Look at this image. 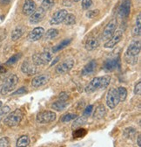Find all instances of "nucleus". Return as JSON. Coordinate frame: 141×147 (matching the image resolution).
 <instances>
[{
	"label": "nucleus",
	"instance_id": "nucleus-1",
	"mask_svg": "<svg viewBox=\"0 0 141 147\" xmlns=\"http://www.w3.org/2000/svg\"><path fill=\"white\" fill-rule=\"evenodd\" d=\"M111 77L109 76H104L102 77H95L85 88L87 94H92L98 89H104L110 84Z\"/></svg>",
	"mask_w": 141,
	"mask_h": 147
},
{
	"label": "nucleus",
	"instance_id": "nucleus-2",
	"mask_svg": "<svg viewBox=\"0 0 141 147\" xmlns=\"http://www.w3.org/2000/svg\"><path fill=\"white\" fill-rule=\"evenodd\" d=\"M17 82H19V77H17V75L10 76L1 85H0V94L7 95L16 88Z\"/></svg>",
	"mask_w": 141,
	"mask_h": 147
},
{
	"label": "nucleus",
	"instance_id": "nucleus-3",
	"mask_svg": "<svg viewBox=\"0 0 141 147\" xmlns=\"http://www.w3.org/2000/svg\"><path fill=\"white\" fill-rule=\"evenodd\" d=\"M24 113L20 109H17L11 113H10L5 119V123L9 127H15L19 125L23 119Z\"/></svg>",
	"mask_w": 141,
	"mask_h": 147
},
{
	"label": "nucleus",
	"instance_id": "nucleus-4",
	"mask_svg": "<svg viewBox=\"0 0 141 147\" xmlns=\"http://www.w3.org/2000/svg\"><path fill=\"white\" fill-rule=\"evenodd\" d=\"M31 59H32V62L36 66L46 65L51 61L52 54L49 51H44L40 53H35Z\"/></svg>",
	"mask_w": 141,
	"mask_h": 147
},
{
	"label": "nucleus",
	"instance_id": "nucleus-5",
	"mask_svg": "<svg viewBox=\"0 0 141 147\" xmlns=\"http://www.w3.org/2000/svg\"><path fill=\"white\" fill-rule=\"evenodd\" d=\"M117 26H118L117 20L116 18H112V20H110L109 23L104 26V28L102 32V34H101L102 40H104V41L109 40L112 38V36L114 34V32H116Z\"/></svg>",
	"mask_w": 141,
	"mask_h": 147
},
{
	"label": "nucleus",
	"instance_id": "nucleus-6",
	"mask_svg": "<svg viewBox=\"0 0 141 147\" xmlns=\"http://www.w3.org/2000/svg\"><path fill=\"white\" fill-rule=\"evenodd\" d=\"M140 49H141V47H140L139 40H135L130 44L126 53V60L127 61V62L131 63L132 59L135 60L137 55L140 53ZM135 61H138L135 60Z\"/></svg>",
	"mask_w": 141,
	"mask_h": 147
},
{
	"label": "nucleus",
	"instance_id": "nucleus-7",
	"mask_svg": "<svg viewBox=\"0 0 141 147\" xmlns=\"http://www.w3.org/2000/svg\"><path fill=\"white\" fill-rule=\"evenodd\" d=\"M119 96L118 90L114 88H112L109 89L107 96H106V104L109 107V109H113L119 102Z\"/></svg>",
	"mask_w": 141,
	"mask_h": 147
},
{
	"label": "nucleus",
	"instance_id": "nucleus-8",
	"mask_svg": "<svg viewBox=\"0 0 141 147\" xmlns=\"http://www.w3.org/2000/svg\"><path fill=\"white\" fill-rule=\"evenodd\" d=\"M57 115L55 112L51 110H45V111L40 112L38 114L36 120L39 123H49L56 120Z\"/></svg>",
	"mask_w": 141,
	"mask_h": 147
},
{
	"label": "nucleus",
	"instance_id": "nucleus-9",
	"mask_svg": "<svg viewBox=\"0 0 141 147\" xmlns=\"http://www.w3.org/2000/svg\"><path fill=\"white\" fill-rule=\"evenodd\" d=\"M74 66V61L72 59H68L60 63L57 67H56V73L59 74V75H63L67 72H69Z\"/></svg>",
	"mask_w": 141,
	"mask_h": 147
},
{
	"label": "nucleus",
	"instance_id": "nucleus-10",
	"mask_svg": "<svg viewBox=\"0 0 141 147\" xmlns=\"http://www.w3.org/2000/svg\"><path fill=\"white\" fill-rule=\"evenodd\" d=\"M46 14V11H45L42 7H39V9H36L35 11L31 15L30 17V23L31 24H38L41 22Z\"/></svg>",
	"mask_w": 141,
	"mask_h": 147
},
{
	"label": "nucleus",
	"instance_id": "nucleus-11",
	"mask_svg": "<svg viewBox=\"0 0 141 147\" xmlns=\"http://www.w3.org/2000/svg\"><path fill=\"white\" fill-rule=\"evenodd\" d=\"M66 15H67V11L65 9L57 11L53 15H52L51 20H50V24L51 25H59L60 23H62L64 21Z\"/></svg>",
	"mask_w": 141,
	"mask_h": 147
},
{
	"label": "nucleus",
	"instance_id": "nucleus-12",
	"mask_svg": "<svg viewBox=\"0 0 141 147\" xmlns=\"http://www.w3.org/2000/svg\"><path fill=\"white\" fill-rule=\"evenodd\" d=\"M118 66H119V58L115 57L112 59H107L105 61L103 65V69L105 72H112L115 70Z\"/></svg>",
	"mask_w": 141,
	"mask_h": 147
},
{
	"label": "nucleus",
	"instance_id": "nucleus-13",
	"mask_svg": "<svg viewBox=\"0 0 141 147\" xmlns=\"http://www.w3.org/2000/svg\"><path fill=\"white\" fill-rule=\"evenodd\" d=\"M122 37H123L122 31H120V30L119 31H117L112 36V38L109 40H107L106 43H104V47L105 48H112V47H114L118 42H120V40H122Z\"/></svg>",
	"mask_w": 141,
	"mask_h": 147
},
{
	"label": "nucleus",
	"instance_id": "nucleus-14",
	"mask_svg": "<svg viewBox=\"0 0 141 147\" xmlns=\"http://www.w3.org/2000/svg\"><path fill=\"white\" fill-rule=\"evenodd\" d=\"M131 12V0H123L118 8V15L121 18H127Z\"/></svg>",
	"mask_w": 141,
	"mask_h": 147
},
{
	"label": "nucleus",
	"instance_id": "nucleus-15",
	"mask_svg": "<svg viewBox=\"0 0 141 147\" xmlns=\"http://www.w3.org/2000/svg\"><path fill=\"white\" fill-rule=\"evenodd\" d=\"M35 65L33 62H31L30 61H25L22 65H21V70L23 73L26 74V75H34L37 71V67H35Z\"/></svg>",
	"mask_w": 141,
	"mask_h": 147
},
{
	"label": "nucleus",
	"instance_id": "nucleus-16",
	"mask_svg": "<svg viewBox=\"0 0 141 147\" xmlns=\"http://www.w3.org/2000/svg\"><path fill=\"white\" fill-rule=\"evenodd\" d=\"M37 9L36 4L33 1V0H25V3L23 5V13L26 16H31L35 10Z\"/></svg>",
	"mask_w": 141,
	"mask_h": 147
},
{
	"label": "nucleus",
	"instance_id": "nucleus-17",
	"mask_svg": "<svg viewBox=\"0 0 141 147\" xmlns=\"http://www.w3.org/2000/svg\"><path fill=\"white\" fill-rule=\"evenodd\" d=\"M45 34V29L43 27H35L29 33V40L31 41H37L40 40Z\"/></svg>",
	"mask_w": 141,
	"mask_h": 147
},
{
	"label": "nucleus",
	"instance_id": "nucleus-18",
	"mask_svg": "<svg viewBox=\"0 0 141 147\" xmlns=\"http://www.w3.org/2000/svg\"><path fill=\"white\" fill-rule=\"evenodd\" d=\"M49 81V76L47 75H40L34 77L31 80V86L34 88H39L45 84H46Z\"/></svg>",
	"mask_w": 141,
	"mask_h": 147
},
{
	"label": "nucleus",
	"instance_id": "nucleus-19",
	"mask_svg": "<svg viewBox=\"0 0 141 147\" xmlns=\"http://www.w3.org/2000/svg\"><path fill=\"white\" fill-rule=\"evenodd\" d=\"M96 67H97V62H96L94 60L91 61L89 63L86 64V65L84 67V68L82 69V72H81L82 76L92 75V74L95 71Z\"/></svg>",
	"mask_w": 141,
	"mask_h": 147
},
{
	"label": "nucleus",
	"instance_id": "nucleus-20",
	"mask_svg": "<svg viewBox=\"0 0 141 147\" xmlns=\"http://www.w3.org/2000/svg\"><path fill=\"white\" fill-rule=\"evenodd\" d=\"M98 45H99V42L98 39L95 38V37H91V38L88 39L85 42V49L88 51H92V50L96 49L98 47Z\"/></svg>",
	"mask_w": 141,
	"mask_h": 147
},
{
	"label": "nucleus",
	"instance_id": "nucleus-21",
	"mask_svg": "<svg viewBox=\"0 0 141 147\" xmlns=\"http://www.w3.org/2000/svg\"><path fill=\"white\" fill-rule=\"evenodd\" d=\"M24 32H25V27L24 26H17L11 32V40L13 41L19 40L23 36Z\"/></svg>",
	"mask_w": 141,
	"mask_h": 147
},
{
	"label": "nucleus",
	"instance_id": "nucleus-22",
	"mask_svg": "<svg viewBox=\"0 0 141 147\" xmlns=\"http://www.w3.org/2000/svg\"><path fill=\"white\" fill-rule=\"evenodd\" d=\"M105 115H106V109H105L104 105H99L95 109V111L93 113V117L95 119H101Z\"/></svg>",
	"mask_w": 141,
	"mask_h": 147
},
{
	"label": "nucleus",
	"instance_id": "nucleus-23",
	"mask_svg": "<svg viewBox=\"0 0 141 147\" xmlns=\"http://www.w3.org/2000/svg\"><path fill=\"white\" fill-rule=\"evenodd\" d=\"M67 104H68L67 101L59 99V100H58L55 102L52 103L51 108L53 109H55V110H57V111H61V110H63V109H65V107L67 106Z\"/></svg>",
	"mask_w": 141,
	"mask_h": 147
},
{
	"label": "nucleus",
	"instance_id": "nucleus-24",
	"mask_svg": "<svg viewBox=\"0 0 141 147\" xmlns=\"http://www.w3.org/2000/svg\"><path fill=\"white\" fill-rule=\"evenodd\" d=\"M30 144V138L28 136L24 135L21 136L19 139L17 140V147H27Z\"/></svg>",
	"mask_w": 141,
	"mask_h": 147
},
{
	"label": "nucleus",
	"instance_id": "nucleus-25",
	"mask_svg": "<svg viewBox=\"0 0 141 147\" xmlns=\"http://www.w3.org/2000/svg\"><path fill=\"white\" fill-rule=\"evenodd\" d=\"M72 39H66V40H64L60 44H59L58 46H56V47H54L53 48H52V52L53 53H57V52H59V51H60V50H62V49H64L65 47H66L67 46H69V44L72 42Z\"/></svg>",
	"mask_w": 141,
	"mask_h": 147
},
{
	"label": "nucleus",
	"instance_id": "nucleus-26",
	"mask_svg": "<svg viewBox=\"0 0 141 147\" xmlns=\"http://www.w3.org/2000/svg\"><path fill=\"white\" fill-rule=\"evenodd\" d=\"M63 22L65 26H72L76 23V17L72 13H67Z\"/></svg>",
	"mask_w": 141,
	"mask_h": 147
},
{
	"label": "nucleus",
	"instance_id": "nucleus-27",
	"mask_svg": "<svg viewBox=\"0 0 141 147\" xmlns=\"http://www.w3.org/2000/svg\"><path fill=\"white\" fill-rule=\"evenodd\" d=\"M59 30L57 29H54V28H51V29H49L46 33H45V40H52V39H54L56 38V37L59 35Z\"/></svg>",
	"mask_w": 141,
	"mask_h": 147
},
{
	"label": "nucleus",
	"instance_id": "nucleus-28",
	"mask_svg": "<svg viewBox=\"0 0 141 147\" xmlns=\"http://www.w3.org/2000/svg\"><path fill=\"white\" fill-rule=\"evenodd\" d=\"M86 123V118L84 117H78L76 118V120L73 122L72 125V128L73 129V130H76L77 128L84 125V123Z\"/></svg>",
	"mask_w": 141,
	"mask_h": 147
},
{
	"label": "nucleus",
	"instance_id": "nucleus-29",
	"mask_svg": "<svg viewBox=\"0 0 141 147\" xmlns=\"http://www.w3.org/2000/svg\"><path fill=\"white\" fill-rule=\"evenodd\" d=\"M117 90H118V96H119V101L120 102H124L126 99V96H127L126 88H124V87H119Z\"/></svg>",
	"mask_w": 141,
	"mask_h": 147
},
{
	"label": "nucleus",
	"instance_id": "nucleus-30",
	"mask_svg": "<svg viewBox=\"0 0 141 147\" xmlns=\"http://www.w3.org/2000/svg\"><path fill=\"white\" fill-rule=\"evenodd\" d=\"M53 5H54V0H43L40 7H42L45 11H47Z\"/></svg>",
	"mask_w": 141,
	"mask_h": 147
},
{
	"label": "nucleus",
	"instance_id": "nucleus-31",
	"mask_svg": "<svg viewBox=\"0 0 141 147\" xmlns=\"http://www.w3.org/2000/svg\"><path fill=\"white\" fill-rule=\"evenodd\" d=\"M21 56H22V53H17V54H15V55H13L12 57H11L7 61H6V65H11V64H14V63H16L17 61H19L20 58H21Z\"/></svg>",
	"mask_w": 141,
	"mask_h": 147
},
{
	"label": "nucleus",
	"instance_id": "nucleus-32",
	"mask_svg": "<svg viewBox=\"0 0 141 147\" xmlns=\"http://www.w3.org/2000/svg\"><path fill=\"white\" fill-rule=\"evenodd\" d=\"M77 118V115L76 114H65L61 118V122L63 123H68L70 121H72L73 119Z\"/></svg>",
	"mask_w": 141,
	"mask_h": 147
},
{
	"label": "nucleus",
	"instance_id": "nucleus-33",
	"mask_svg": "<svg viewBox=\"0 0 141 147\" xmlns=\"http://www.w3.org/2000/svg\"><path fill=\"white\" fill-rule=\"evenodd\" d=\"M86 134V131L84 129H78V130L74 131L73 137L74 138H83Z\"/></svg>",
	"mask_w": 141,
	"mask_h": 147
},
{
	"label": "nucleus",
	"instance_id": "nucleus-34",
	"mask_svg": "<svg viewBox=\"0 0 141 147\" xmlns=\"http://www.w3.org/2000/svg\"><path fill=\"white\" fill-rule=\"evenodd\" d=\"M81 5L84 10H88L92 5V0H82Z\"/></svg>",
	"mask_w": 141,
	"mask_h": 147
},
{
	"label": "nucleus",
	"instance_id": "nucleus-35",
	"mask_svg": "<svg viewBox=\"0 0 141 147\" xmlns=\"http://www.w3.org/2000/svg\"><path fill=\"white\" fill-rule=\"evenodd\" d=\"M99 14V10L96 9V10H92V11H88L86 12V17L89 18H93L95 17H97Z\"/></svg>",
	"mask_w": 141,
	"mask_h": 147
},
{
	"label": "nucleus",
	"instance_id": "nucleus-36",
	"mask_svg": "<svg viewBox=\"0 0 141 147\" xmlns=\"http://www.w3.org/2000/svg\"><path fill=\"white\" fill-rule=\"evenodd\" d=\"M10 146V140L8 138L5 137L0 138V147H9Z\"/></svg>",
	"mask_w": 141,
	"mask_h": 147
},
{
	"label": "nucleus",
	"instance_id": "nucleus-37",
	"mask_svg": "<svg viewBox=\"0 0 141 147\" xmlns=\"http://www.w3.org/2000/svg\"><path fill=\"white\" fill-rule=\"evenodd\" d=\"M92 110H93V105H89L88 107L85 108L84 111V113H83V116H84V117H87L91 116V114H92Z\"/></svg>",
	"mask_w": 141,
	"mask_h": 147
},
{
	"label": "nucleus",
	"instance_id": "nucleus-38",
	"mask_svg": "<svg viewBox=\"0 0 141 147\" xmlns=\"http://www.w3.org/2000/svg\"><path fill=\"white\" fill-rule=\"evenodd\" d=\"M28 92V90L26 89V88L25 87H21V88H19L17 90H16L15 92H13V93L11 94L12 96H17V95H23V94H25V93H27Z\"/></svg>",
	"mask_w": 141,
	"mask_h": 147
},
{
	"label": "nucleus",
	"instance_id": "nucleus-39",
	"mask_svg": "<svg viewBox=\"0 0 141 147\" xmlns=\"http://www.w3.org/2000/svg\"><path fill=\"white\" fill-rule=\"evenodd\" d=\"M9 111H10V107L9 106H5L4 108L1 109V110H0V123H1V121H2V118H3L4 115L7 114Z\"/></svg>",
	"mask_w": 141,
	"mask_h": 147
},
{
	"label": "nucleus",
	"instance_id": "nucleus-40",
	"mask_svg": "<svg viewBox=\"0 0 141 147\" xmlns=\"http://www.w3.org/2000/svg\"><path fill=\"white\" fill-rule=\"evenodd\" d=\"M134 94H135V95L140 96V94H141V82H138L135 85V88H134Z\"/></svg>",
	"mask_w": 141,
	"mask_h": 147
},
{
	"label": "nucleus",
	"instance_id": "nucleus-41",
	"mask_svg": "<svg viewBox=\"0 0 141 147\" xmlns=\"http://www.w3.org/2000/svg\"><path fill=\"white\" fill-rule=\"evenodd\" d=\"M140 32H141V28H140L139 26H135V27L133 28V31H132V35H133L134 37L139 36V35H140Z\"/></svg>",
	"mask_w": 141,
	"mask_h": 147
},
{
	"label": "nucleus",
	"instance_id": "nucleus-42",
	"mask_svg": "<svg viewBox=\"0 0 141 147\" xmlns=\"http://www.w3.org/2000/svg\"><path fill=\"white\" fill-rule=\"evenodd\" d=\"M59 99H61V100H65V101H67V99H68V94H66V93H65V92H63V93H61L60 95H59Z\"/></svg>",
	"mask_w": 141,
	"mask_h": 147
},
{
	"label": "nucleus",
	"instance_id": "nucleus-43",
	"mask_svg": "<svg viewBox=\"0 0 141 147\" xmlns=\"http://www.w3.org/2000/svg\"><path fill=\"white\" fill-rule=\"evenodd\" d=\"M72 4V2L70 0H63V5L65 6H70Z\"/></svg>",
	"mask_w": 141,
	"mask_h": 147
},
{
	"label": "nucleus",
	"instance_id": "nucleus-44",
	"mask_svg": "<svg viewBox=\"0 0 141 147\" xmlns=\"http://www.w3.org/2000/svg\"><path fill=\"white\" fill-rule=\"evenodd\" d=\"M11 2V0H0V4L3 5H9Z\"/></svg>",
	"mask_w": 141,
	"mask_h": 147
},
{
	"label": "nucleus",
	"instance_id": "nucleus-45",
	"mask_svg": "<svg viewBox=\"0 0 141 147\" xmlns=\"http://www.w3.org/2000/svg\"><path fill=\"white\" fill-rule=\"evenodd\" d=\"M138 145L139 147H141V137H140V135L138 136Z\"/></svg>",
	"mask_w": 141,
	"mask_h": 147
},
{
	"label": "nucleus",
	"instance_id": "nucleus-46",
	"mask_svg": "<svg viewBox=\"0 0 141 147\" xmlns=\"http://www.w3.org/2000/svg\"><path fill=\"white\" fill-rule=\"evenodd\" d=\"M5 72H6L5 68L4 67H2V66H0V74H4Z\"/></svg>",
	"mask_w": 141,
	"mask_h": 147
},
{
	"label": "nucleus",
	"instance_id": "nucleus-47",
	"mask_svg": "<svg viewBox=\"0 0 141 147\" xmlns=\"http://www.w3.org/2000/svg\"><path fill=\"white\" fill-rule=\"evenodd\" d=\"M2 105H3V102H2L1 101H0V108H1V107H2Z\"/></svg>",
	"mask_w": 141,
	"mask_h": 147
},
{
	"label": "nucleus",
	"instance_id": "nucleus-48",
	"mask_svg": "<svg viewBox=\"0 0 141 147\" xmlns=\"http://www.w3.org/2000/svg\"><path fill=\"white\" fill-rule=\"evenodd\" d=\"M73 1H74V2H78L79 0H73Z\"/></svg>",
	"mask_w": 141,
	"mask_h": 147
}]
</instances>
